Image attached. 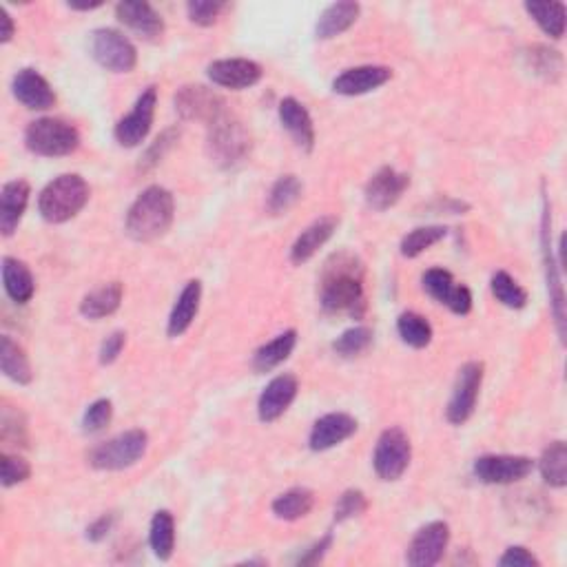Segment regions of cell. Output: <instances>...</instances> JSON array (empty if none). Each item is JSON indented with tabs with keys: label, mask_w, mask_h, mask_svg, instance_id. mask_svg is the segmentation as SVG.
Listing matches in <instances>:
<instances>
[{
	"label": "cell",
	"mask_w": 567,
	"mask_h": 567,
	"mask_svg": "<svg viewBox=\"0 0 567 567\" xmlns=\"http://www.w3.org/2000/svg\"><path fill=\"white\" fill-rule=\"evenodd\" d=\"M364 275V264L357 255L342 251L328 257L319 275V304L324 313L362 317L366 313Z\"/></svg>",
	"instance_id": "cell-1"
},
{
	"label": "cell",
	"mask_w": 567,
	"mask_h": 567,
	"mask_svg": "<svg viewBox=\"0 0 567 567\" xmlns=\"http://www.w3.org/2000/svg\"><path fill=\"white\" fill-rule=\"evenodd\" d=\"M175 218L173 193L164 187L144 189L136 202L129 206L125 231L136 242H153L167 235Z\"/></svg>",
	"instance_id": "cell-2"
},
{
	"label": "cell",
	"mask_w": 567,
	"mask_h": 567,
	"mask_svg": "<svg viewBox=\"0 0 567 567\" xmlns=\"http://www.w3.org/2000/svg\"><path fill=\"white\" fill-rule=\"evenodd\" d=\"M91 198V189L87 180L78 173H65L51 180L40 191L38 213L49 224H65L74 220L85 209Z\"/></svg>",
	"instance_id": "cell-3"
},
{
	"label": "cell",
	"mask_w": 567,
	"mask_h": 567,
	"mask_svg": "<svg viewBox=\"0 0 567 567\" xmlns=\"http://www.w3.org/2000/svg\"><path fill=\"white\" fill-rule=\"evenodd\" d=\"M253 138L251 131L244 127L242 120L224 113L209 125V138H206V151L209 158L222 169H233L251 156Z\"/></svg>",
	"instance_id": "cell-4"
},
{
	"label": "cell",
	"mask_w": 567,
	"mask_h": 567,
	"mask_svg": "<svg viewBox=\"0 0 567 567\" xmlns=\"http://www.w3.org/2000/svg\"><path fill=\"white\" fill-rule=\"evenodd\" d=\"M25 147L43 158L71 156L80 147V133L63 118H38L25 129Z\"/></svg>",
	"instance_id": "cell-5"
},
{
	"label": "cell",
	"mask_w": 567,
	"mask_h": 567,
	"mask_svg": "<svg viewBox=\"0 0 567 567\" xmlns=\"http://www.w3.org/2000/svg\"><path fill=\"white\" fill-rule=\"evenodd\" d=\"M149 448V435L144 430H127L120 432L113 439H107L98 443L89 450L87 461L91 468L96 470H107V472H118L136 466V463L147 455Z\"/></svg>",
	"instance_id": "cell-6"
},
{
	"label": "cell",
	"mask_w": 567,
	"mask_h": 567,
	"mask_svg": "<svg viewBox=\"0 0 567 567\" xmlns=\"http://www.w3.org/2000/svg\"><path fill=\"white\" fill-rule=\"evenodd\" d=\"M91 56L111 74H131L138 65V49L118 29L102 27L91 34Z\"/></svg>",
	"instance_id": "cell-7"
},
{
	"label": "cell",
	"mask_w": 567,
	"mask_h": 567,
	"mask_svg": "<svg viewBox=\"0 0 567 567\" xmlns=\"http://www.w3.org/2000/svg\"><path fill=\"white\" fill-rule=\"evenodd\" d=\"M412 446L408 435L401 428H388L377 439L373 468L381 481H397L404 477L410 466Z\"/></svg>",
	"instance_id": "cell-8"
},
{
	"label": "cell",
	"mask_w": 567,
	"mask_h": 567,
	"mask_svg": "<svg viewBox=\"0 0 567 567\" xmlns=\"http://www.w3.org/2000/svg\"><path fill=\"white\" fill-rule=\"evenodd\" d=\"M156 107H158V89L147 87L138 96L136 105L127 113L125 118L118 120L113 136H116L120 147L133 149L147 140L149 131L153 127V118H156Z\"/></svg>",
	"instance_id": "cell-9"
},
{
	"label": "cell",
	"mask_w": 567,
	"mask_h": 567,
	"mask_svg": "<svg viewBox=\"0 0 567 567\" xmlns=\"http://www.w3.org/2000/svg\"><path fill=\"white\" fill-rule=\"evenodd\" d=\"M175 111L182 120L189 122H204V125H211L218 118H222L226 111V100L204 85H184L178 89V94L173 98Z\"/></svg>",
	"instance_id": "cell-10"
},
{
	"label": "cell",
	"mask_w": 567,
	"mask_h": 567,
	"mask_svg": "<svg viewBox=\"0 0 567 567\" xmlns=\"http://www.w3.org/2000/svg\"><path fill=\"white\" fill-rule=\"evenodd\" d=\"M481 384H483V364L481 362L463 364L446 408V417L452 426H463L474 415Z\"/></svg>",
	"instance_id": "cell-11"
},
{
	"label": "cell",
	"mask_w": 567,
	"mask_h": 567,
	"mask_svg": "<svg viewBox=\"0 0 567 567\" xmlns=\"http://www.w3.org/2000/svg\"><path fill=\"white\" fill-rule=\"evenodd\" d=\"M550 204L548 198H543V224H541V244H543V264H545V280H548V293H550V306L556 324V333H559L561 342H565V293H563V280H561V264L554 260L552 242H550Z\"/></svg>",
	"instance_id": "cell-12"
},
{
	"label": "cell",
	"mask_w": 567,
	"mask_h": 567,
	"mask_svg": "<svg viewBox=\"0 0 567 567\" xmlns=\"http://www.w3.org/2000/svg\"><path fill=\"white\" fill-rule=\"evenodd\" d=\"M534 461L525 455H483L474 461V477L488 486H510L530 477Z\"/></svg>",
	"instance_id": "cell-13"
},
{
	"label": "cell",
	"mask_w": 567,
	"mask_h": 567,
	"mask_svg": "<svg viewBox=\"0 0 567 567\" xmlns=\"http://www.w3.org/2000/svg\"><path fill=\"white\" fill-rule=\"evenodd\" d=\"M450 543V525L443 521H432L419 528L408 545L406 561L412 567H432L437 565Z\"/></svg>",
	"instance_id": "cell-14"
},
{
	"label": "cell",
	"mask_w": 567,
	"mask_h": 567,
	"mask_svg": "<svg viewBox=\"0 0 567 567\" xmlns=\"http://www.w3.org/2000/svg\"><path fill=\"white\" fill-rule=\"evenodd\" d=\"M424 291L432 300L448 306L455 315H468L472 311L470 288L457 284L446 268H428L424 273Z\"/></svg>",
	"instance_id": "cell-15"
},
{
	"label": "cell",
	"mask_w": 567,
	"mask_h": 567,
	"mask_svg": "<svg viewBox=\"0 0 567 567\" xmlns=\"http://www.w3.org/2000/svg\"><path fill=\"white\" fill-rule=\"evenodd\" d=\"M206 76H209L213 85L242 91L255 87L257 82L262 80L264 69L260 63H255V60L249 58H222L206 67Z\"/></svg>",
	"instance_id": "cell-16"
},
{
	"label": "cell",
	"mask_w": 567,
	"mask_h": 567,
	"mask_svg": "<svg viewBox=\"0 0 567 567\" xmlns=\"http://www.w3.org/2000/svg\"><path fill=\"white\" fill-rule=\"evenodd\" d=\"M410 187V175L401 173L393 167H381L373 178L366 182L364 200L368 209L373 211H388L401 200V195Z\"/></svg>",
	"instance_id": "cell-17"
},
{
	"label": "cell",
	"mask_w": 567,
	"mask_h": 567,
	"mask_svg": "<svg viewBox=\"0 0 567 567\" xmlns=\"http://www.w3.org/2000/svg\"><path fill=\"white\" fill-rule=\"evenodd\" d=\"M116 18L147 43H156L164 34V18L147 0H122L116 5Z\"/></svg>",
	"instance_id": "cell-18"
},
{
	"label": "cell",
	"mask_w": 567,
	"mask_h": 567,
	"mask_svg": "<svg viewBox=\"0 0 567 567\" xmlns=\"http://www.w3.org/2000/svg\"><path fill=\"white\" fill-rule=\"evenodd\" d=\"M297 393H300V381L291 373L277 375L268 381L260 401H257V417H260L262 424H273V421L280 419L291 408Z\"/></svg>",
	"instance_id": "cell-19"
},
{
	"label": "cell",
	"mask_w": 567,
	"mask_h": 567,
	"mask_svg": "<svg viewBox=\"0 0 567 567\" xmlns=\"http://www.w3.org/2000/svg\"><path fill=\"white\" fill-rule=\"evenodd\" d=\"M393 78V69L384 65H362L346 69L344 74H339L333 80V91L339 96H364L375 91L379 87H384L386 82Z\"/></svg>",
	"instance_id": "cell-20"
},
{
	"label": "cell",
	"mask_w": 567,
	"mask_h": 567,
	"mask_svg": "<svg viewBox=\"0 0 567 567\" xmlns=\"http://www.w3.org/2000/svg\"><path fill=\"white\" fill-rule=\"evenodd\" d=\"M14 98L32 111H47L56 105V94L47 78L36 69H20L12 80Z\"/></svg>",
	"instance_id": "cell-21"
},
{
	"label": "cell",
	"mask_w": 567,
	"mask_h": 567,
	"mask_svg": "<svg viewBox=\"0 0 567 567\" xmlns=\"http://www.w3.org/2000/svg\"><path fill=\"white\" fill-rule=\"evenodd\" d=\"M357 432V419L346 415V412H328V415L319 417L311 435H308V446L315 452H326L339 443H344Z\"/></svg>",
	"instance_id": "cell-22"
},
{
	"label": "cell",
	"mask_w": 567,
	"mask_h": 567,
	"mask_svg": "<svg viewBox=\"0 0 567 567\" xmlns=\"http://www.w3.org/2000/svg\"><path fill=\"white\" fill-rule=\"evenodd\" d=\"M282 127L291 133L297 147L311 153L315 149V125L308 109L297 98H284L277 107Z\"/></svg>",
	"instance_id": "cell-23"
},
{
	"label": "cell",
	"mask_w": 567,
	"mask_h": 567,
	"mask_svg": "<svg viewBox=\"0 0 567 567\" xmlns=\"http://www.w3.org/2000/svg\"><path fill=\"white\" fill-rule=\"evenodd\" d=\"M29 195H32V187H29L27 180L7 182L3 191H0V233L5 237H12L18 229L27 211Z\"/></svg>",
	"instance_id": "cell-24"
},
{
	"label": "cell",
	"mask_w": 567,
	"mask_h": 567,
	"mask_svg": "<svg viewBox=\"0 0 567 567\" xmlns=\"http://www.w3.org/2000/svg\"><path fill=\"white\" fill-rule=\"evenodd\" d=\"M337 224L339 220L333 218V215H324V218L315 220L311 226H306L291 246V262L295 266H302L308 260H313L315 253L331 240L333 233L337 231Z\"/></svg>",
	"instance_id": "cell-25"
},
{
	"label": "cell",
	"mask_w": 567,
	"mask_h": 567,
	"mask_svg": "<svg viewBox=\"0 0 567 567\" xmlns=\"http://www.w3.org/2000/svg\"><path fill=\"white\" fill-rule=\"evenodd\" d=\"M200 302H202V282L191 280L187 286L182 288V293H180L178 300H175L173 311L169 315L167 335L171 339L182 337L184 333L189 331L191 324L195 322V317H198Z\"/></svg>",
	"instance_id": "cell-26"
},
{
	"label": "cell",
	"mask_w": 567,
	"mask_h": 567,
	"mask_svg": "<svg viewBox=\"0 0 567 567\" xmlns=\"http://www.w3.org/2000/svg\"><path fill=\"white\" fill-rule=\"evenodd\" d=\"M359 14H362V7H359V3H350V0H346V3L328 5L324 12L319 14V20L315 25L317 40H333L337 36H342L357 23Z\"/></svg>",
	"instance_id": "cell-27"
},
{
	"label": "cell",
	"mask_w": 567,
	"mask_h": 567,
	"mask_svg": "<svg viewBox=\"0 0 567 567\" xmlns=\"http://www.w3.org/2000/svg\"><path fill=\"white\" fill-rule=\"evenodd\" d=\"M122 297H125V286L120 282L102 284L82 297L80 315L85 319H91V322H98V319H105L118 311Z\"/></svg>",
	"instance_id": "cell-28"
},
{
	"label": "cell",
	"mask_w": 567,
	"mask_h": 567,
	"mask_svg": "<svg viewBox=\"0 0 567 567\" xmlns=\"http://www.w3.org/2000/svg\"><path fill=\"white\" fill-rule=\"evenodd\" d=\"M297 346V331H284L282 335H277L271 342L260 346L253 355V370L257 375L271 373L277 366H282L288 357L293 355V350Z\"/></svg>",
	"instance_id": "cell-29"
},
{
	"label": "cell",
	"mask_w": 567,
	"mask_h": 567,
	"mask_svg": "<svg viewBox=\"0 0 567 567\" xmlns=\"http://www.w3.org/2000/svg\"><path fill=\"white\" fill-rule=\"evenodd\" d=\"M3 284L9 300L16 304H27L36 293V280L29 266L16 257H5L3 260Z\"/></svg>",
	"instance_id": "cell-30"
},
{
	"label": "cell",
	"mask_w": 567,
	"mask_h": 567,
	"mask_svg": "<svg viewBox=\"0 0 567 567\" xmlns=\"http://www.w3.org/2000/svg\"><path fill=\"white\" fill-rule=\"evenodd\" d=\"M0 370H3L7 379H12L18 386L32 384L34 373L29 357L23 350V346L16 344L12 337L3 335L0 337Z\"/></svg>",
	"instance_id": "cell-31"
},
{
	"label": "cell",
	"mask_w": 567,
	"mask_h": 567,
	"mask_svg": "<svg viewBox=\"0 0 567 567\" xmlns=\"http://www.w3.org/2000/svg\"><path fill=\"white\" fill-rule=\"evenodd\" d=\"M313 508H315V492L308 488L286 490L271 503L273 514L282 521H300L308 517Z\"/></svg>",
	"instance_id": "cell-32"
},
{
	"label": "cell",
	"mask_w": 567,
	"mask_h": 567,
	"mask_svg": "<svg viewBox=\"0 0 567 567\" xmlns=\"http://www.w3.org/2000/svg\"><path fill=\"white\" fill-rule=\"evenodd\" d=\"M302 193H304V184L300 178H297V175L293 173L282 175V178H277L271 191H268V198H266L268 213L282 215L286 211H291L293 206L302 200Z\"/></svg>",
	"instance_id": "cell-33"
},
{
	"label": "cell",
	"mask_w": 567,
	"mask_h": 567,
	"mask_svg": "<svg viewBox=\"0 0 567 567\" xmlns=\"http://www.w3.org/2000/svg\"><path fill=\"white\" fill-rule=\"evenodd\" d=\"M539 472L550 488L563 490L567 486V446L565 441H552L539 459Z\"/></svg>",
	"instance_id": "cell-34"
},
{
	"label": "cell",
	"mask_w": 567,
	"mask_h": 567,
	"mask_svg": "<svg viewBox=\"0 0 567 567\" xmlns=\"http://www.w3.org/2000/svg\"><path fill=\"white\" fill-rule=\"evenodd\" d=\"M525 67L532 69L534 76L556 82L563 74V56L556 49L545 45H532L523 51Z\"/></svg>",
	"instance_id": "cell-35"
},
{
	"label": "cell",
	"mask_w": 567,
	"mask_h": 567,
	"mask_svg": "<svg viewBox=\"0 0 567 567\" xmlns=\"http://www.w3.org/2000/svg\"><path fill=\"white\" fill-rule=\"evenodd\" d=\"M149 545L160 561H169L175 550V519L169 510H158L151 519Z\"/></svg>",
	"instance_id": "cell-36"
},
{
	"label": "cell",
	"mask_w": 567,
	"mask_h": 567,
	"mask_svg": "<svg viewBox=\"0 0 567 567\" xmlns=\"http://www.w3.org/2000/svg\"><path fill=\"white\" fill-rule=\"evenodd\" d=\"M525 12L530 14L543 34L561 40L565 34V5L563 3H525Z\"/></svg>",
	"instance_id": "cell-37"
},
{
	"label": "cell",
	"mask_w": 567,
	"mask_h": 567,
	"mask_svg": "<svg viewBox=\"0 0 567 567\" xmlns=\"http://www.w3.org/2000/svg\"><path fill=\"white\" fill-rule=\"evenodd\" d=\"M397 333L401 337V342L408 344L410 348H417V350L430 346L432 337H435L428 319L424 315L415 313V311H406V313L399 315Z\"/></svg>",
	"instance_id": "cell-38"
},
{
	"label": "cell",
	"mask_w": 567,
	"mask_h": 567,
	"mask_svg": "<svg viewBox=\"0 0 567 567\" xmlns=\"http://www.w3.org/2000/svg\"><path fill=\"white\" fill-rule=\"evenodd\" d=\"M448 235V229L441 224H430V226H419V229L410 231L404 240L399 244V253L408 257V260H415L421 253H426L432 246L439 244L443 237Z\"/></svg>",
	"instance_id": "cell-39"
},
{
	"label": "cell",
	"mask_w": 567,
	"mask_h": 567,
	"mask_svg": "<svg viewBox=\"0 0 567 567\" xmlns=\"http://www.w3.org/2000/svg\"><path fill=\"white\" fill-rule=\"evenodd\" d=\"M0 439H3L5 446H14V448L29 446L27 419L23 412H20L16 406H9L7 401H3V408H0Z\"/></svg>",
	"instance_id": "cell-40"
},
{
	"label": "cell",
	"mask_w": 567,
	"mask_h": 567,
	"mask_svg": "<svg viewBox=\"0 0 567 567\" xmlns=\"http://www.w3.org/2000/svg\"><path fill=\"white\" fill-rule=\"evenodd\" d=\"M490 291L497 297V302L503 304L505 308H512V311H521L528 304V291L514 280L510 273L497 271L490 280Z\"/></svg>",
	"instance_id": "cell-41"
},
{
	"label": "cell",
	"mask_w": 567,
	"mask_h": 567,
	"mask_svg": "<svg viewBox=\"0 0 567 567\" xmlns=\"http://www.w3.org/2000/svg\"><path fill=\"white\" fill-rule=\"evenodd\" d=\"M373 346V331L368 326H353L333 342V350L339 357H359Z\"/></svg>",
	"instance_id": "cell-42"
},
{
	"label": "cell",
	"mask_w": 567,
	"mask_h": 567,
	"mask_svg": "<svg viewBox=\"0 0 567 567\" xmlns=\"http://www.w3.org/2000/svg\"><path fill=\"white\" fill-rule=\"evenodd\" d=\"M32 477V466L29 461L20 455H9L3 452L0 455V481H3V488H14L18 483H25Z\"/></svg>",
	"instance_id": "cell-43"
},
{
	"label": "cell",
	"mask_w": 567,
	"mask_h": 567,
	"mask_svg": "<svg viewBox=\"0 0 567 567\" xmlns=\"http://www.w3.org/2000/svg\"><path fill=\"white\" fill-rule=\"evenodd\" d=\"M113 419V404L111 399H96L94 404H89V408L82 415V430L87 435H98V432L107 430Z\"/></svg>",
	"instance_id": "cell-44"
},
{
	"label": "cell",
	"mask_w": 567,
	"mask_h": 567,
	"mask_svg": "<svg viewBox=\"0 0 567 567\" xmlns=\"http://www.w3.org/2000/svg\"><path fill=\"white\" fill-rule=\"evenodd\" d=\"M226 3L220 0H191L187 3V14L193 25L198 27H213L222 18Z\"/></svg>",
	"instance_id": "cell-45"
},
{
	"label": "cell",
	"mask_w": 567,
	"mask_h": 567,
	"mask_svg": "<svg viewBox=\"0 0 567 567\" xmlns=\"http://www.w3.org/2000/svg\"><path fill=\"white\" fill-rule=\"evenodd\" d=\"M178 138H180L178 129L162 131L160 136L151 142V147L144 151V156L140 160V171H149L153 167H158V164L162 162V158L167 156V153L173 149V144L178 142Z\"/></svg>",
	"instance_id": "cell-46"
},
{
	"label": "cell",
	"mask_w": 567,
	"mask_h": 567,
	"mask_svg": "<svg viewBox=\"0 0 567 567\" xmlns=\"http://www.w3.org/2000/svg\"><path fill=\"white\" fill-rule=\"evenodd\" d=\"M368 510V499L362 490H346L342 497L337 499L335 505V521L344 523L350 519L362 517V514Z\"/></svg>",
	"instance_id": "cell-47"
},
{
	"label": "cell",
	"mask_w": 567,
	"mask_h": 567,
	"mask_svg": "<svg viewBox=\"0 0 567 567\" xmlns=\"http://www.w3.org/2000/svg\"><path fill=\"white\" fill-rule=\"evenodd\" d=\"M125 344H127V333H122V331L111 333L105 339V342H102V346H100V353H98L100 364L102 366H111L122 355V350H125Z\"/></svg>",
	"instance_id": "cell-48"
},
{
	"label": "cell",
	"mask_w": 567,
	"mask_h": 567,
	"mask_svg": "<svg viewBox=\"0 0 567 567\" xmlns=\"http://www.w3.org/2000/svg\"><path fill=\"white\" fill-rule=\"evenodd\" d=\"M499 565L501 567H539L541 561L536 559L528 548H523V545H512V548L503 552Z\"/></svg>",
	"instance_id": "cell-49"
},
{
	"label": "cell",
	"mask_w": 567,
	"mask_h": 567,
	"mask_svg": "<svg viewBox=\"0 0 567 567\" xmlns=\"http://www.w3.org/2000/svg\"><path fill=\"white\" fill-rule=\"evenodd\" d=\"M331 548H333V534H326L317 543H313L311 548H308L300 556V559H297V563H300V565H317V563H322L324 556L328 554V550H331Z\"/></svg>",
	"instance_id": "cell-50"
},
{
	"label": "cell",
	"mask_w": 567,
	"mask_h": 567,
	"mask_svg": "<svg viewBox=\"0 0 567 567\" xmlns=\"http://www.w3.org/2000/svg\"><path fill=\"white\" fill-rule=\"evenodd\" d=\"M116 521H118V517H116V514H113V512L102 514V517H98V519L87 528V539H89L91 543L105 541L107 536L111 534L113 525H116Z\"/></svg>",
	"instance_id": "cell-51"
},
{
	"label": "cell",
	"mask_w": 567,
	"mask_h": 567,
	"mask_svg": "<svg viewBox=\"0 0 567 567\" xmlns=\"http://www.w3.org/2000/svg\"><path fill=\"white\" fill-rule=\"evenodd\" d=\"M0 43L7 45L12 43V38L16 34V25H14V18L7 14V9H0Z\"/></svg>",
	"instance_id": "cell-52"
},
{
	"label": "cell",
	"mask_w": 567,
	"mask_h": 567,
	"mask_svg": "<svg viewBox=\"0 0 567 567\" xmlns=\"http://www.w3.org/2000/svg\"><path fill=\"white\" fill-rule=\"evenodd\" d=\"M102 3H69V9H74V12H94V9H100Z\"/></svg>",
	"instance_id": "cell-53"
}]
</instances>
